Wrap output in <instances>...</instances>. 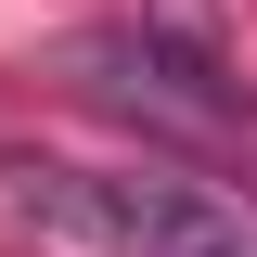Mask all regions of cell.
Masks as SVG:
<instances>
[{"label":"cell","instance_id":"cell-2","mask_svg":"<svg viewBox=\"0 0 257 257\" xmlns=\"http://www.w3.org/2000/svg\"><path fill=\"white\" fill-rule=\"evenodd\" d=\"M64 77H77L103 116H128V128L257 155V90L219 52H180V39H155V26H90V39H64Z\"/></svg>","mask_w":257,"mask_h":257},{"label":"cell","instance_id":"cell-1","mask_svg":"<svg viewBox=\"0 0 257 257\" xmlns=\"http://www.w3.org/2000/svg\"><path fill=\"white\" fill-rule=\"evenodd\" d=\"M0 193L39 231H77L103 257H257V206L206 167H77V155H0Z\"/></svg>","mask_w":257,"mask_h":257}]
</instances>
